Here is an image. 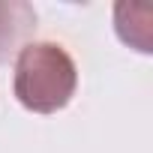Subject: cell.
Instances as JSON below:
<instances>
[{
	"label": "cell",
	"instance_id": "6da1fadb",
	"mask_svg": "<svg viewBox=\"0 0 153 153\" xmlns=\"http://www.w3.org/2000/svg\"><path fill=\"white\" fill-rule=\"evenodd\" d=\"M78 87V69L57 42H30L15 57V99L33 114H54L69 105Z\"/></svg>",
	"mask_w": 153,
	"mask_h": 153
},
{
	"label": "cell",
	"instance_id": "7a4b0ae2",
	"mask_svg": "<svg viewBox=\"0 0 153 153\" xmlns=\"http://www.w3.org/2000/svg\"><path fill=\"white\" fill-rule=\"evenodd\" d=\"M36 33V9L24 0L0 3V63H9L18 57L30 36Z\"/></svg>",
	"mask_w": 153,
	"mask_h": 153
},
{
	"label": "cell",
	"instance_id": "3957f363",
	"mask_svg": "<svg viewBox=\"0 0 153 153\" xmlns=\"http://www.w3.org/2000/svg\"><path fill=\"white\" fill-rule=\"evenodd\" d=\"M117 36L141 54L153 48V6L150 3H117L114 6Z\"/></svg>",
	"mask_w": 153,
	"mask_h": 153
}]
</instances>
